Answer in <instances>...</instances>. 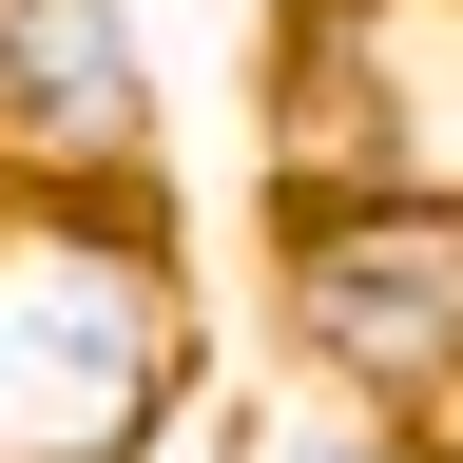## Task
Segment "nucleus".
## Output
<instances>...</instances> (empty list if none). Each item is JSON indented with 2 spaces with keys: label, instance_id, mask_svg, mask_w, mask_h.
I'll return each mask as SVG.
<instances>
[{
  "label": "nucleus",
  "instance_id": "6",
  "mask_svg": "<svg viewBox=\"0 0 463 463\" xmlns=\"http://www.w3.org/2000/svg\"><path fill=\"white\" fill-rule=\"evenodd\" d=\"M425 444H444V463H463V405H444V425H425Z\"/></svg>",
  "mask_w": 463,
  "mask_h": 463
},
{
  "label": "nucleus",
  "instance_id": "4",
  "mask_svg": "<svg viewBox=\"0 0 463 463\" xmlns=\"http://www.w3.org/2000/svg\"><path fill=\"white\" fill-rule=\"evenodd\" d=\"M116 463H270V425H251V386H232V367H174V405H155Z\"/></svg>",
  "mask_w": 463,
  "mask_h": 463
},
{
  "label": "nucleus",
  "instance_id": "2",
  "mask_svg": "<svg viewBox=\"0 0 463 463\" xmlns=\"http://www.w3.org/2000/svg\"><path fill=\"white\" fill-rule=\"evenodd\" d=\"M251 289H270L289 386H328V425L463 405V194H270Z\"/></svg>",
  "mask_w": 463,
  "mask_h": 463
},
{
  "label": "nucleus",
  "instance_id": "5",
  "mask_svg": "<svg viewBox=\"0 0 463 463\" xmlns=\"http://www.w3.org/2000/svg\"><path fill=\"white\" fill-rule=\"evenodd\" d=\"M270 463H444V444H425V425H289Z\"/></svg>",
  "mask_w": 463,
  "mask_h": 463
},
{
  "label": "nucleus",
  "instance_id": "3",
  "mask_svg": "<svg viewBox=\"0 0 463 463\" xmlns=\"http://www.w3.org/2000/svg\"><path fill=\"white\" fill-rule=\"evenodd\" d=\"M0 194H174L136 0H0Z\"/></svg>",
  "mask_w": 463,
  "mask_h": 463
},
{
  "label": "nucleus",
  "instance_id": "1",
  "mask_svg": "<svg viewBox=\"0 0 463 463\" xmlns=\"http://www.w3.org/2000/svg\"><path fill=\"white\" fill-rule=\"evenodd\" d=\"M213 367L174 194H0V463H116Z\"/></svg>",
  "mask_w": 463,
  "mask_h": 463
}]
</instances>
